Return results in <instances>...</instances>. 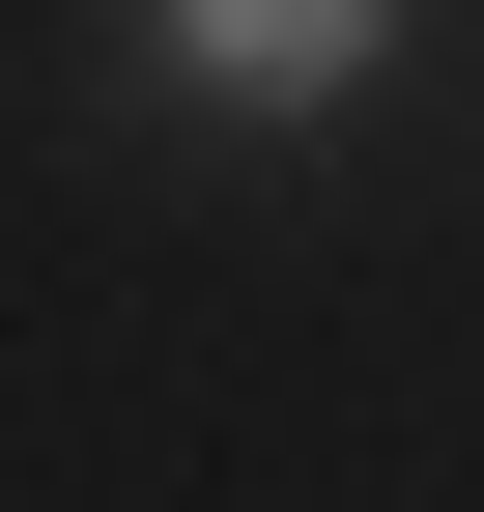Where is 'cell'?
I'll use <instances>...</instances> for the list:
<instances>
[{"label": "cell", "mask_w": 484, "mask_h": 512, "mask_svg": "<svg viewBox=\"0 0 484 512\" xmlns=\"http://www.w3.org/2000/svg\"><path fill=\"white\" fill-rule=\"evenodd\" d=\"M399 0H114V86L200 114V143H314V114H371Z\"/></svg>", "instance_id": "1"}]
</instances>
